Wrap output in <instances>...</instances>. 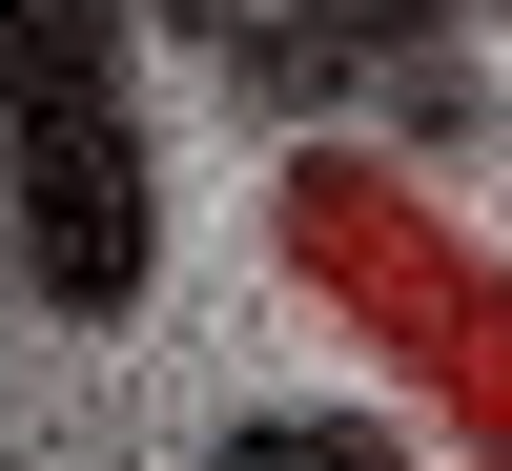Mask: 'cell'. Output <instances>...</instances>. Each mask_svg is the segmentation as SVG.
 Returning <instances> with one entry per match:
<instances>
[{
  "mask_svg": "<svg viewBox=\"0 0 512 471\" xmlns=\"http://www.w3.org/2000/svg\"><path fill=\"white\" fill-rule=\"evenodd\" d=\"M0 246H21V308H62V328L144 308L164 164H144L123 0H0Z\"/></svg>",
  "mask_w": 512,
  "mask_h": 471,
  "instance_id": "1",
  "label": "cell"
},
{
  "mask_svg": "<svg viewBox=\"0 0 512 471\" xmlns=\"http://www.w3.org/2000/svg\"><path fill=\"white\" fill-rule=\"evenodd\" d=\"M451 21H492V0H246V21H226V82L267 123H328V103H369V82H410Z\"/></svg>",
  "mask_w": 512,
  "mask_h": 471,
  "instance_id": "2",
  "label": "cell"
},
{
  "mask_svg": "<svg viewBox=\"0 0 512 471\" xmlns=\"http://www.w3.org/2000/svg\"><path fill=\"white\" fill-rule=\"evenodd\" d=\"M287 246H308L328 287H369L410 349H451V267H431V226H410L390 185H349V164H287ZM492 410H512V369H492Z\"/></svg>",
  "mask_w": 512,
  "mask_h": 471,
  "instance_id": "3",
  "label": "cell"
},
{
  "mask_svg": "<svg viewBox=\"0 0 512 471\" xmlns=\"http://www.w3.org/2000/svg\"><path fill=\"white\" fill-rule=\"evenodd\" d=\"M205 471H410V451H390V410H246Z\"/></svg>",
  "mask_w": 512,
  "mask_h": 471,
  "instance_id": "4",
  "label": "cell"
},
{
  "mask_svg": "<svg viewBox=\"0 0 512 471\" xmlns=\"http://www.w3.org/2000/svg\"><path fill=\"white\" fill-rule=\"evenodd\" d=\"M144 21H164V41H226L246 0H123V41H144Z\"/></svg>",
  "mask_w": 512,
  "mask_h": 471,
  "instance_id": "5",
  "label": "cell"
}]
</instances>
